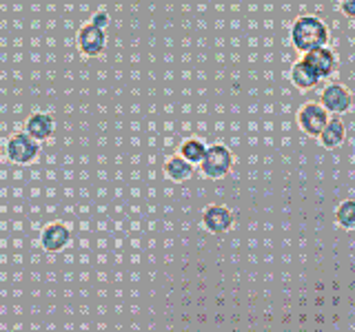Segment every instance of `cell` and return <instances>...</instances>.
Instances as JSON below:
<instances>
[{
    "instance_id": "6da1fadb",
    "label": "cell",
    "mask_w": 355,
    "mask_h": 332,
    "mask_svg": "<svg viewBox=\"0 0 355 332\" xmlns=\"http://www.w3.org/2000/svg\"><path fill=\"white\" fill-rule=\"evenodd\" d=\"M291 42L300 53L327 47L329 27L318 16H300L291 27Z\"/></svg>"
},
{
    "instance_id": "7a4b0ae2",
    "label": "cell",
    "mask_w": 355,
    "mask_h": 332,
    "mask_svg": "<svg viewBox=\"0 0 355 332\" xmlns=\"http://www.w3.org/2000/svg\"><path fill=\"white\" fill-rule=\"evenodd\" d=\"M233 169V153L225 147V144H214L207 147V153L202 162H200V171L209 180H220V177L229 175Z\"/></svg>"
},
{
    "instance_id": "3957f363",
    "label": "cell",
    "mask_w": 355,
    "mask_h": 332,
    "mask_svg": "<svg viewBox=\"0 0 355 332\" xmlns=\"http://www.w3.org/2000/svg\"><path fill=\"white\" fill-rule=\"evenodd\" d=\"M5 153L14 164H31L40 153V142L33 140L29 133L20 131V133H14V136L7 140Z\"/></svg>"
},
{
    "instance_id": "277c9868",
    "label": "cell",
    "mask_w": 355,
    "mask_h": 332,
    "mask_svg": "<svg viewBox=\"0 0 355 332\" xmlns=\"http://www.w3.org/2000/svg\"><path fill=\"white\" fill-rule=\"evenodd\" d=\"M327 122H329L327 109L318 102H306L297 113V124L302 127V131L311 138H318L322 129L327 127Z\"/></svg>"
},
{
    "instance_id": "5b68a950",
    "label": "cell",
    "mask_w": 355,
    "mask_h": 332,
    "mask_svg": "<svg viewBox=\"0 0 355 332\" xmlns=\"http://www.w3.org/2000/svg\"><path fill=\"white\" fill-rule=\"evenodd\" d=\"M105 47H107L105 29H100L89 22V25H85L78 31V49H80V53L87 55V58H96V55L105 51Z\"/></svg>"
},
{
    "instance_id": "8992f818",
    "label": "cell",
    "mask_w": 355,
    "mask_h": 332,
    "mask_svg": "<svg viewBox=\"0 0 355 332\" xmlns=\"http://www.w3.org/2000/svg\"><path fill=\"white\" fill-rule=\"evenodd\" d=\"M320 104L327 109V113L340 116V113H347V111L353 107V95H351V91L347 86L329 84L324 91H322Z\"/></svg>"
},
{
    "instance_id": "52a82bcc",
    "label": "cell",
    "mask_w": 355,
    "mask_h": 332,
    "mask_svg": "<svg viewBox=\"0 0 355 332\" xmlns=\"http://www.w3.org/2000/svg\"><path fill=\"white\" fill-rule=\"evenodd\" d=\"M304 60L309 62V66L313 69V73L318 77H331L333 73L338 71V66H340L338 55L333 53L329 47H318L313 51L304 53Z\"/></svg>"
},
{
    "instance_id": "ba28073f",
    "label": "cell",
    "mask_w": 355,
    "mask_h": 332,
    "mask_svg": "<svg viewBox=\"0 0 355 332\" xmlns=\"http://www.w3.org/2000/svg\"><path fill=\"white\" fill-rule=\"evenodd\" d=\"M69 241H71V230L64 224H60V221L47 224L40 232V246L47 252H60Z\"/></svg>"
},
{
    "instance_id": "9c48e42d",
    "label": "cell",
    "mask_w": 355,
    "mask_h": 332,
    "mask_svg": "<svg viewBox=\"0 0 355 332\" xmlns=\"http://www.w3.org/2000/svg\"><path fill=\"white\" fill-rule=\"evenodd\" d=\"M202 224L209 232L214 235H222L233 226V213L227 206H220V204H211L205 208L202 213Z\"/></svg>"
},
{
    "instance_id": "30bf717a",
    "label": "cell",
    "mask_w": 355,
    "mask_h": 332,
    "mask_svg": "<svg viewBox=\"0 0 355 332\" xmlns=\"http://www.w3.org/2000/svg\"><path fill=\"white\" fill-rule=\"evenodd\" d=\"M53 131H55V120L49 113H44V111H36V113H31L25 122V133H29V136L38 142L49 140L53 136Z\"/></svg>"
},
{
    "instance_id": "8fae6325",
    "label": "cell",
    "mask_w": 355,
    "mask_h": 332,
    "mask_svg": "<svg viewBox=\"0 0 355 332\" xmlns=\"http://www.w3.org/2000/svg\"><path fill=\"white\" fill-rule=\"evenodd\" d=\"M318 140L324 144L327 149H338V147H342V144H344V140H347V127H344V122L338 116L329 118L327 127L322 129Z\"/></svg>"
},
{
    "instance_id": "7c38bea8",
    "label": "cell",
    "mask_w": 355,
    "mask_h": 332,
    "mask_svg": "<svg viewBox=\"0 0 355 332\" xmlns=\"http://www.w3.org/2000/svg\"><path fill=\"white\" fill-rule=\"evenodd\" d=\"M164 175L173 182H187L193 175V164L187 162L180 153L164 162Z\"/></svg>"
},
{
    "instance_id": "4fadbf2b",
    "label": "cell",
    "mask_w": 355,
    "mask_h": 332,
    "mask_svg": "<svg viewBox=\"0 0 355 332\" xmlns=\"http://www.w3.org/2000/svg\"><path fill=\"white\" fill-rule=\"evenodd\" d=\"M291 82H293L297 89H302V91H309V89L318 86L320 77L313 73V69H311L306 60H300V62H295V64L291 66Z\"/></svg>"
},
{
    "instance_id": "5bb4252c",
    "label": "cell",
    "mask_w": 355,
    "mask_h": 332,
    "mask_svg": "<svg viewBox=\"0 0 355 332\" xmlns=\"http://www.w3.org/2000/svg\"><path fill=\"white\" fill-rule=\"evenodd\" d=\"M205 153H207V144L202 140H198V138H189V140H184L180 144V155L187 162H191L193 166L202 162Z\"/></svg>"
},
{
    "instance_id": "9a60e30c",
    "label": "cell",
    "mask_w": 355,
    "mask_h": 332,
    "mask_svg": "<svg viewBox=\"0 0 355 332\" xmlns=\"http://www.w3.org/2000/svg\"><path fill=\"white\" fill-rule=\"evenodd\" d=\"M336 219L342 228L355 230V199H344L336 210Z\"/></svg>"
},
{
    "instance_id": "2e32d148",
    "label": "cell",
    "mask_w": 355,
    "mask_h": 332,
    "mask_svg": "<svg viewBox=\"0 0 355 332\" xmlns=\"http://www.w3.org/2000/svg\"><path fill=\"white\" fill-rule=\"evenodd\" d=\"M109 22H111V16L107 14V11H96L94 18H92V25H96L100 29H107Z\"/></svg>"
},
{
    "instance_id": "e0dca14e",
    "label": "cell",
    "mask_w": 355,
    "mask_h": 332,
    "mask_svg": "<svg viewBox=\"0 0 355 332\" xmlns=\"http://www.w3.org/2000/svg\"><path fill=\"white\" fill-rule=\"evenodd\" d=\"M340 9L347 18L355 20V0H340Z\"/></svg>"
},
{
    "instance_id": "ac0fdd59",
    "label": "cell",
    "mask_w": 355,
    "mask_h": 332,
    "mask_svg": "<svg viewBox=\"0 0 355 332\" xmlns=\"http://www.w3.org/2000/svg\"><path fill=\"white\" fill-rule=\"evenodd\" d=\"M0 158H3V147H0Z\"/></svg>"
}]
</instances>
